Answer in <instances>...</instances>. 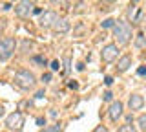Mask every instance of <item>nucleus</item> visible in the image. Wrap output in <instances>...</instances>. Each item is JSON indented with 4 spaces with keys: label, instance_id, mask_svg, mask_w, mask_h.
<instances>
[{
    "label": "nucleus",
    "instance_id": "dca6fc26",
    "mask_svg": "<svg viewBox=\"0 0 146 132\" xmlns=\"http://www.w3.org/2000/svg\"><path fill=\"white\" fill-rule=\"evenodd\" d=\"M117 132H137V130H135V127H133V125H130V123H128V125H122Z\"/></svg>",
    "mask_w": 146,
    "mask_h": 132
},
{
    "label": "nucleus",
    "instance_id": "4468645a",
    "mask_svg": "<svg viewBox=\"0 0 146 132\" xmlns=\"http://www.w3.org/2000/svg\"><path fill=\"white\" fill-rule=\"evenodd\" d=\"M40 132H62V127L60 123H55V125H49V127H44Z\"/></svg>",
    "mask_w": 146,
    "mask_h": 132
},
{
    "label": "nucleus",
    "instance_id": "f257e3e1",
    "mask_svg": "<svg viewBox=\"0 0 146 132\" xmlns=\"http://www.w3.org/2000/svg\"><path fill=\"white\" fill-rule=\"evenodd\" d=\"M113 37H115L117 44H121V46H124V44L130 42L131 39V26L128 24L124 20H115V26H113Z\"/></svg>",
    "mask_w": 146,
    "mask_h": 132
},
{
    "label": "nucleus",
    "instance_id": "39448f33",
    "mask_svg": "<svg viewBox=\"0 0 146 132\" xmlns=\"http://www.w3.org/2000/svg\"><path fill=\"white\" fill-rule=\"evenodd\" d=\"M35 11V4L33 2H27V0H22V2H18L15 6V13L20 19H27V17H31Z\"/></svg>",
    "mask_w": 146,
    "mask_h": 132
},
{
    "label": "nucleus",
    "instance_id": "20e7f679",
    "mask_svg": "<svg viewBox=\"0 0 146 132\" xmlns=\"http://www.w3.org/2000/svg\"><path fill=\"white\" fill-rule=\"evenodd\" d=\"M6 127L9 130L20 132L22 127H24V116H22V112H11L6 117Z\"/></svg>",
    "mask_w": 146,
    "mask_h": 132
},
{
    "label": "nucleus",
    "instance_id": "9d476101",
    "mask_svg": "<svg viewBox=\"0 0 146 132\" xmlns=\"http://www.w3.org/2000/svg\"><path fill=\"white\" fill-rule=\"evenodd\" d=\"M51 29L55 33H66V31H70V22L66 19H57L55 20V24L51 26Z\"/></svg>",
    "mask_w": 146,
    "mask_h": 132
},
{
    "label": "nucleus",
    "instance_id": "5701e85b",
    "mask_svg": "<svg viewBox=\"0 0 146 132\" xmlns=\"http://www.w3.org/2000/svg\"><path fill=\"white\" fill-rule=\"evenodd\" d=\"M104 83H106V84L110 86V84L113 83V77H111V75H106V77H104Z\"/></svg>",
    "mask_w": 146,
    "mask_h": 132
},
{
    "label": "nucleus",
    "instance_id": "cd10ccee",
    "mask_svg": "<svg viewBox=\"0 0 146 132\" xmlns=\"http://www.w3.org/2000/svg\"><path fill=\"white\" fill-rule=\"evenodd\" d=\"M36 99H40V97H44V90H38V92H36V95H35Z\"/></svg>",
    "mask_w": 146,
    "mask_h": 132
},
{
    "label": "nucleus",
    "instance_id": "2f4dec72",
    "mask_svg": "<svg viewBox=\"0 0 146 132\" xmlns=\"http://www.w3.org/2000/svg\"><path fill=\"white\" fill-rule=\"evenodd\" d=\"M2 116H4V107L0 105V117H2Z\"/></svg>",
    "mask_w": 146,
    "mask_h": 132
},
{
    "label": "nucleus",
    "instance_id": "f8f14e48",
    "mask_svg": "<svg viewBox=\"0 0 146 132\" xmlns=\"http://www.w3.org/2000/svg\"><path fill=\"white\" fill-rule=\"evenodd\" d=\"M141 15V9L137 6H130V9H128V17L131 19V22H137V19H139Z\"/></svg>",
    "mask_w": 146,
    "mask_h": 132
},
{
    "label": "nucleus",
    "instance_id": "4be33fe9",
    "mask_svg": "<svg viewBox=\"0 0 146 132\" xmlns=\"http://www.w3.org/2000/svg\"><path fill=\"white\" fill-rule=\"evenodd\" d=\"M137 75H146V66H139V68H137Z\"/></svg>",
    "mask_w": 146,
    "mask_h": 132
},
{
    "label": "nucleus",
    "instance_id": "0eeeda50",
    "mask_svg": "<svg viewBox=\"0 0 146 132\" xmlns=\"http://www.w3.org/2000/svg\"><path fill=\"white\" fill-rule=\"evenodd\" d=\"M57 19H58V17H57V13H55V11H44L38 22H40V26H42V28H51Z\"/></svg>",
    "mask_w": 146,
    "mask_h": 132
},
{
    "label": "nucleus",
    "instance_id": "6ab92c4d",
    "mask_svg": "<svg viewBox=\"0 0 146 132\" xmlns=\"http://www.w3.org/2000/svg\"><path fill=\"white\" fill-rule=\"evenodd\" d=\"M33 61H35V62H38V64H46V59H44V57H40V55H35V57H33Z\"/></svg>",
    "mask_w": 146,
    "mask_h": 132
},
{
    "label": "nucleus",
    "instance_id": "1a4fd4ad",
    "mask_svg": "<svg viewBox=\"0 0 146 132\" xmlns=\"http://www.w3.org/2000/svg\"><path fill=\"white\" fill-rule=\"evenodd\" d=\"M128 107H130V110H141L144 107V97L141 94H131L128 99Z\"/></svg>",
    "mask_w": 146,
    "mask_h": 132
},
{
    "label": "nucleus",
    "instance_id": "6e6552de",
    "mask_svg": "<svg viewBox=\"0 0 146 132\" xmlns=\"http://www.w3.org/2000/svg\"><path fill=\"white\" fill-rule=\"evenodd\" d=\"M108 116H110L111 121H117L119 117L122 116V103L121 101H113L110 105V108H108Z\"/></svg>",
    "mask_w": 146,
    "mask_h": 132
},
{
    "label": "nucleus",
    "instance_id": "c756f323",
    "mask_svg": "<svg viewBox=\"0 0 146 132\" xmlns=\"http://www.w3.org/2000/svg\"><path fill=\"white\" fill-rule=\"evenodd\" d=\"M40 13H42V9H40V7H35V11H33V15H40Z\"/></svg>",
    "mask_w": 146,
    "mask_h": 132
},
{
    "label": "nucleus",
    "instance_id": "aec40b11",
    "mask_svg": "<svg viewBox=\"0 0 146 132\" xmlns=\"http://www.w3.org/2000/svg\"><path fill=\"white\" fill-rule=\"evenodd\" d=\"M102 97H104V101H111V99H113V94L108 90V92H104V95H102Z\"/></svg>",
    "mask_w": 146,
    "mask_h": 132
},
{
    "label": "nucleus",
    "instance_id": "a211bd4d",
    "mask_svg": "<svg viewBox=\"0 0 146 132\" xmlns=\"http://www.w3.org/2000/svg\"><path fill=\"white\" fill-rule=\"evenodd\" d=\"M49 68H51L53 72H57V70H60V62L58 61H51V64H49Z\"/></svg>",
    "mask_w": 146,
    "mask_h": 132
},
{
    "label": "nucleus",
    "instance_id": "c85d7f7f",
    "mask_svg": "<svg viewBox=\"0 0 146 132\" xmlns=\"http://www.w3.org/2000/svg\"><path fill=\"white\" fill-rule=\"evenodd\" d=\"M4 28H6V20H0V33L4 31Z\"/></svg>",
    "mask_w": 146,
    "mask_h": 132
},
{
    "label": "nucleus",
    "instance_id": "f3484780",
    "mask_svg": "<svg viewBox=\"0 0 146 132\" xmlns=\"http://www.w3.org/2000/svg\"><path fill=\"white\" fill-rule=\"evenodd\" d=\"M100 26H102V28H113V26H115V20H113V19H106V20L100 22Z\"/></svg>",
    "mask_w": 146,
    "mask_h": 132
},
{
    "label": "nucleus",
    "instance_id": "412c9836",
    "mask_svg": "<svg viewBox=\"0 0 146 132\" xmlns=\"http://www.w3.org/2000/svg\"><path fill=\"white\" fill-rule=\"evenodd\" d=\"M64 64H66V68H64V74H68V72H70V57L64 59Z\"/></svg>",
    "mask_w": 146,
    "mask_h": 132
},
{
    "label": "nucleus",
    "instance_id": "393cba45",
    "mask_svg": "<svg viewBox=\"0 0 146 132\" xmlns=\"http://www.w3.org/2000/svg\"><path fill=\"white\" fill-rule=\"evenodd\" d=\"M36 125L44 127V125H46V119H44V117H36Z\"/></svg>",
    "mask_w": 146,
    "mask_h": 132
},
{
    "label": "nucleus",
    "instance_id": "a878e982",
    "mask_svg": "<svg viewBox=\"0 0 146 132\" xmlns=\"http://www.w3.org/2000/svg\"><path fill=\"white\" fill-rule=\"evenodd\" d=\"M11 7H13V6H11V4H9V2L2 4V9H4V11H9V9H11Z\"/></svg>",
    "mask_w": 146,
    "mask_h": 132
},
{
    "label": "nucleus",
    "instance_id": "423d86ee",
    "mask_svg": "<svg viewBox=\"0 0 146 132\" xmlns=\"http://www.w3.org/2000/svg\"><path fill=\"white\" fill-rule=\"evenodd\" d=\"M119 55V48H117V44H106V46L102 48V52H100V57H102V61L104 62H111V61H115Z\"/></svg>",
    "mask_w": 146,
    "mask_h": 132
},
{
    "label": "nucleus",
    "instance_id": "7ed1b4c3",
    "mask_svg": "<svg viewBox=\"0 0 146 132\" xmlns=\"http://www.w3.org/2000/svg\"><path fill=\"white\" fill-rule=\"evenodd\" d=\"M15 48H17V40L15 39L6 37V39L0 40V61H7V59L15 53Z\"/></svg>",
    "mask_w": 146,
    "mask_h": 132
},
{
    "label": "nucleus",
    "instance_id": "f03ea898",
    "mask_svg": "<svg viewBox=\"0 0 146 132\" xmlns=\"http://www.w3.org/2000/svg\"><path fill=\"white\" fill-rule=\"evenodd\" d=\"M35 83H36V79H35V75L31 74L29 70H18L17 74H15V84L20 86L22 90L33 88Z\"/></svg>",
    "mask_w": 146,
    "mask_h": 132
},
{
    "label": "nucleus",
    "instance_id": "bb28decb",
    "mask_svg": "<svg viewBox=\"0 0 146 132\" xmlns=\"http://www.w3.org/2000/svg\"><path fill=\"white\" fill-rule=\"evenodd\" d=\"M70 88L77 90V88H79V83H75V81H70Z\"/></svg>",
    "mask_w": 146,
    "mask_h": 132
},
{
    "label": "nucleus",
    "instance_id": "b1692460",
    "mask_svg": "<svg viewBox=\"0 0 146 132\" xmlns=\"http://www.w3.org/2000/svg\"><path fill=\"white\" fill-rule=\"evenodd\" d=\"M42 81H44V83H49V81H51V74H44L42 75Z\"/></svg>",
    "mask_w": 146,
    "mask_h": 132
},
{
    "label": "nucleus",
    "instance_id": "7c9ffc66",
    "mask_svg": "<svg viewBox=\"0 0 146 132\" xmlns=\"http://www.w3.org/2000/svg\"><path fill=\"white\" fill-rule=\"evenodd\" d=\"M77 70L82 72V70H84V64H82V62H79V64H77Z\"/></svg>",
    "mask_w": 146,
    "mask_h": 132
},
{
    "label": "nucleus",
    "instance_id": "ddd939ff",
    "mask_svg": "<svg viewBox=\"0 0 146 132\" xmlns=\"http://www.w3.org/2000/svg\"><path fill=\"white\" fill-rule=\"evenodd\" d=\"M135 46L137 48H146V31H141L135 37Z\"/></svg>",
    "mask_w": 146,
    "mask_h": 132
},
{
    "label": "nucleus",
    "instance_id": "9b49d317",
    "mask_svg": "<svg viewBox=\"0 0 146 132\" xmlns=\"http://www.w3.org/2000/svg\"><path fill=\"white\" fill-rule=\"evenodd\" d=\"M131 66V57L130 55H124V57H121L119 59V62H117V72H126L128 68Z\"/></svg>",
    "mask_w": 146,
    "mask_h": 132
},
{
    "label": "nucleus",
    "instance_id": "2eb2a0df",
    "mask_svg": "<svg viewBox=\"0 0 146 132\" xmlns=\"http://www.w3.org/2000/svg\"><path fill=\"white\" fill-rule=\"evenodd\" d=\"M137 123H139V129L146 132V114H143V116H139V119H137Z\"/></svg>",
    "mask_w": 146,
    "mask_h": 132
}]
</instances>
